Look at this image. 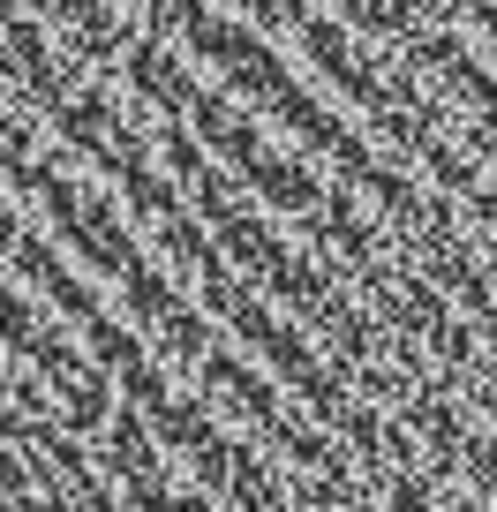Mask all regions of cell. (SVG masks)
Wrapping results in <instances>:
<instances>
[{
    "label": "cell",
    "instance_id": "1",
    "mask_svg": "<svg viewBox=\"0 0 497 512\" xmlns=\"http://www.w3.org/2000/svg\"><path fill=\"white\" fill-rule=\"evenodd\" d=\"M166 159H174V174L196 189V211H204V226H219V241L241 256V264H249V279H257V287H272L287 309H302V317L317 324V332H332V324L354 309L347 294H339V279L324 272V264L294 256L287 241H279L272 226L257 219V211L241 204V196H234V181H226L219 166H211L204 151L189 144V128H166Z\"/></svg>",
    "mask_w": 497,
    "mask_h": 512
},
{
    "label": "cell",
    "instance_id": "4",
    "mask_svg": "<svg viewBox=\"0 0 497 512\" xmlns=\"http://www.w3.org/2000/svg\"><path fill=\"white\" fill-rule=\"evenodd\" d=\"M83 347H91V354H98V369H113V377H121L129 362H144V347H136V339L121 332L113 317H91V324H83Z\"/></svg>",
    "mask_w": 497,
    "mask_h": 512
},
{
    "label": "cell",
    "instance_id": "2",
    "mask_svg": "<svg viewBox=\"0 0 497 512\" xmlns=\"http://www.w3.org/2000/svg\"><path fill=\"white\" fill-rule=\"evenodd\" d=\"M181 113H189L196 128H204V144H219L226 159H234V174L249 181V189L264 196V204H279V211H317V196H324V181L317 174H302L294 159H279V151H264V136L249 121H241L234 106H226L219 91H204V83H189V98H181Z\"/></svg>",
    "mask_w": 497,
    "mask_h": 512
},
{
    "label": "cell",
    "instance_id": "3",
    "mask_svg": "<svg viewBox=\"0 0 497 512\" xmlns=\"http://www.w3.org/2000/svg\"><path fill=\"white\" fill-rule=\"evenodd\" d=\"M8 264H16V272L31 279V287H46V302L61 309V317L76 324V332H83V324H91V317H106V309H98V294L83 287L76 272H68V264H61V256H53V249H46V241H38V234H31V226H23V234L8 241Z\"/></svg>",
    "mask_w": 497,
    "mask_h": 512
}]
</instances>
